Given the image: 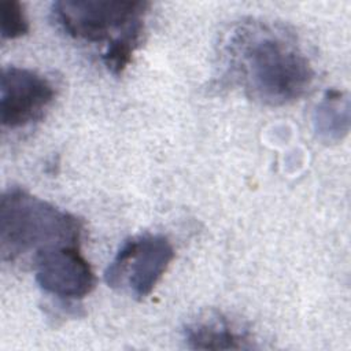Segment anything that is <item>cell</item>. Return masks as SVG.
<instances>
[{"instance_id":"obj_1","label":"cell","mask_w":351,"mask_h":351,"mask_svg":"<svg viewBox=\"0 0 351 351\" xmlns=\"http://www.w3.org/2000/svg\"><path fill=\"white\" fill-rule=\"evenodd\" d=\"M225 77L256 103L280 107L307 93L315 71L296 37L278 23H239L223 47Z\"/></svg>"},{"instance_id":"obj_2","label":"cell","mask_w":351,"mask_h":351,"mask_svg":"<svg viewBox=\"0 0 351 351\" xmlns=\"http://www.w3.org/2000/svg\"><path fill=\"white\" fill-rule=\"evenodd\" d=\"M149 5L141 0H60L52 4L51 16L69 37L100 44L103 64L121 75L141 45Z\"/></svg>"},{"instance_id":"obj_3","label":"cell","mask_w":351,"mask_h":351,"mask_svg":"<svg viewBox=\"0 0 351 351\" xmlns=\"http://www.w3.org/2000/svg\"><path fill=\"white\" fill-rule=\"evenodd\" d=\"M84 223L19 186L4 191L0 203V252L5 262L63 245H81Z\"/></svg>"},{"instance_id":"obj_4","label":"cell","mask_w":351,"mask_h":351,"mask_svg":"<svg viewBox=\"0 0 351 351\" xmlns=\"http://www.w3.org/2000/svg\"><path fill=\"white\" fill-rule=\"evenodd\" d=\"M176 256L171 241L159 233H144L123 241L104 271L106 284L137 300L152 293Z\"/></svg>"},{"instance_id":"obj_5","label":"cell","mask_w":351,"mask_h":351,"mask_svg":"<svg viewBox=\"0 0 351 351\" xmlns=\"http://www.w3.org/2000/svg\"><path fill=\"white\" fill-rule=\"evenodd\" d=\"M55 99V88L44 75L30 69H3L0 85V119L10 129L23 128L44 117Z\"/></svg>"},{"instance_id":"obj_6","label":"cell","mask_w":351,"mask_h":351,"mask_svg":"<svg viewBox=\"0 0 351 351\" xmlns=\"http://www.w3.org/2000/svg\"><path fill=\"white\" fill-rule=\"evenodd\" d=\"M32 263L38 287L62 300L82 299L96 285L95 273L80 245L52 248L38 254Z\"/></svg>"},{"instance_id":"obj_7","label":"cell","mask_w":351,"mask_h":351,"mask_svg":"<svg viewBox=\"0 0 351 351\" xmlns=\"http://www.w3.org/2000/svg\"><path fill=\"white\" fill-rule=\"evenodd\" d=\"M184 341L192 350L255 348L251 333L221 313H208L184 328Z\"/></svg>"},{"instance_id":"obj_8","label":"cell","mask_w":351,"mask_h":351,"mask_svg":"<svg viewBox=\"0 0 351 351\" xmlns=\"http://www.w3.org/2000/svg\"><path fill=\"white\" fill-rule=\"evenodd\" d=\"M313 128L322 143H340L350 132L348 95L339 89H328L314 108Z\"/></svg>"},{"instance_id":"obj_9","label":"cell","mask_w":351,"mask_h":351,"mask_svg":"<svg viewBox=\"0 0 351 351\" xmlns=\"http://www.w3.org/2000/svg\"><path fill=\"white\" fill-rule=\"evenodd\" d=\"M1 11V37L4 40H15L29 33V21L26 18L23 5L16 0L3 1Z\"/></svg>"}]
</instances>
